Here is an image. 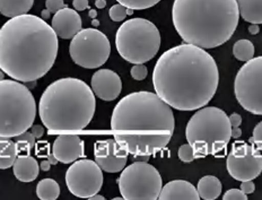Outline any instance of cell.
<instances>
[{"instance_id":"8fae6325","label":"cell","mask_w":262,"mask_h":200,"mask_svg":"<svg viewBox=\"0 0 262 200\" xmlns=\"http://www.w3.org/2000/svg\"><path fill=\"white\" fill-rule=\"evenodd\" d=\"M234 93L245 111L262 116V56L252 58L239 68L234 80Z\"/></svg>"},{"instance_id":"4316f807","label":"cell","mask_w":262,"mask_h":200,"mask_svg":"<svg viewBox=\"0 0 262 200\" xmlns=\"http://www.w3.org/2000/svg\"><path fill=\"white\" fill-rule=\"evenodd\" d=\"M117 2L127 8H131L134 10H143L151 8L160 3L161 0H117Z\"/></svg>"},{"instance_id":"9c48e42d","label":"cell","mask_w":262,"mask_h":200,"mask_svg":"<svg viewBox=\"0 0 262 200\" xmlns=\"http://www.w3.org/2000/svg\"><path fill=\"white\" fill-rule=\"evenodd\" d=\"M118 185L125 200H156L163 188V181L154 166L147 162H135L122 170Z\"/></svg>"},{"instance_id":"5b68a950","label":"cell","mask_w":262,"mask_h":200,"mask_svg":"<svg viewBox=\"0 0 262 200\" xmlns=\"http://www.w3.org/2000/svg\"><path fill=\"white\" fill-rule=\"evenodd\" d=\"M95 94L78 78L58 79L41 95L39 115L50 131H79L89 126L95 113Z\"/></svg>"},{"instance_id":"d590c367","label":"cell","mask_w":262,"mask_h":200,"mask_svg":"<svg viewBox=\"0 0 262 200\" xmlns=\"http://www.w3.org/2000/svg\"><path fill=\"white\" fill-rule=\"evenodd\" d=\"M229 118V122H231V126L232 128H235V127H239L242 123V117L238 115V113H232L231 116L228 117Z\"/></svg>"},{"instance_id":"ba28073f","label":"cell","mask_w":262,"mask_h":200,"mask_svg":"<svg viewBox=\"0 0 262 200\" xmlns=\"http://www.w3.org/2000/svg\"><path fill=\"white\" fill-rule=\"evenodd\" d=\"M116 47L125 61L134 64L145 63L160 50V31L148 19L131 18L117 31Z\"/></svg>"},{"instance_id":"f546056e","label":"cell","mask_w":262,"mask_h":200,"mask_svg":"<svg viewBox=\"0 0 262 200\" xmlns=\"http://www.w3.org/2000/svg\"><path fill=\"white\" fill-rule=\"evenodd\" d=\"M130 74L135 80H144L148 75V69L144 63H138L131 68Z\"/></svg>"},{"instance_id":"7dc6e473","label":"cell","mask_w":262,"mask_h":200,"mask_svg":"<svg viewBox=\"0 0 262 200\" xmlns=\"http://www.w3.org/2000/svg\"><path fill=\"white\" fill-rule=\"evenodd\" d=\"M3 79H5V73L2 69H0V80H3Z\"/></svg>"},{"instance_id":"7c38bea8","label":"cell","mask_w":262,"mask_h":200,"mask_svg":"<svg viewBox=\"0 0 262 200\" xmlns=\"http://www.w3.org/2000/svg\"><path fill=\"white\" fill-rule=\"evenodd\" d=\"M68 190L78 198H87L98 193L103 186V172L96 162L77 160L66 173Z\"/></svg>"},{"instance_id":"8d00e7d4","label":"cell","mask_w":262,"mask_h":200,"mask_svg":"<svg viewBox=\"0 0 262 200\" xmlns=\"http://www.w3.org/2000/svg\"><path fill=\"white\" fill-rule=\"evenodd\" d=\"M31 132L34 135L35 138H41L45 135V128L41 124H34L31 127Z\"/></svg>"},{"instance_id":"f6af8a7d","label":"cell","mask_w":262,"mask_h":200,"mask_svg":"<svg viewBox=\"0 0 262 200\" xmlns=\"http://www.w3.org/2000/svg\"><path fill=\"white\" fill-rule=\"evenodd\" d=\"M89 16L91 18H96V16H97V12L95 9H91L90 10V13H89Z\"/></svg>"},{"instance_id":"30bf717a","label":"cell","mask_w":262,"mask_h":200,"mask_svg":"<svg viewBox=\"0 0 262 200\" xmlns=\"http://www.w3.org/2000/svg\"><path fill=\"white\" fill-rule=\"evenodd\" d=\"M73 61L86 69H95L104 64L111 53L110 41L96 29L80 30L69 46Z\"/></svg>"},{"instance_id":"44dd1931","label":"cell","mask_w":262,"mask_h":200,"mask_svg":"<svg viewBox=\"0 0 262 200\" xmlns=\"http://www.w3.org/2000/svg\"><path fill=\"white\" fill-rule=\"evenodd\" d=\"M196 191L201 199L215 200L222 193V182L214 175L203 176L196 186Z\"/></svg>"},{"instance_id":"e575fe53","label":"cell","mask_w":262,"mask_h":200,"mask_svg":"<svg viewBox=\"0 0 262 200\" xmlns=\"http://www.w3.org/2000/svg\"><path fill=\"white\" fill-rule=\"evenodd\" d=\"M73 6L75 10H78V12H83L86 8H90L89 0H74Z\"/></svg>"},{"instance_id":"ab89813d","label":"cell","mask_w":262,"mask_h":200,"mask_svg":"<svg viewBox=\"0 0 262 200\" xmlns=\"http://www.w3.org/2000/svg\"><path fill=\"white\" fill-rule=\"evenodd\" d=\"M50 166H51V163L49 161H42L41 164H40V169L42 171L45 172H48L49 170H50Z\"/></svg>"},{"instance_id":"7402d4cb","label":"cell","mask_w":262,"mask_h":200,"mask_svg":"<svg viewBox=\"0 0 262 200\" xmlns=\"http://www.w3.org/2000/svg\"><path fill=\"white\" fill-rule=\"evenodd\" d=\"M34 5V0H0V14L13 18L27 14Z\"/></svg>"},{"instance_id":"2e32d148","label":"cell","mask_w":262,"mask_h":200,"mask_svg":"<svg viewBox=\"0 0 262 200\" xmlns=\"http://www.w3.org/2000/svg\"><path fill=\"white\" fill-rule=\"evenodd\" d=\"M52 153L63 164L74 163L84 156V143L78 136L61 135L54 140Z\"/></svg>"},{"instance_id":"484cf974","label":"cell","mask_w":262,"mask_h":200,"mask_svg":"<svg viewBox=\"0 0 262 200\" xmlns=\"http://www.w3.org/2000/svg\"><path fill=\"white\" fill-rule=\"evenodd\" d=\"M16 145H17V150L18 154L19 153H24L29 154L31 152V149L35 147V137L34 135L29 131H25L23 134L16 136Z\"/></svg>"},{"instance_id":"5bb4252c","label":"cell","mask_w":262,"mask_h":200,"mask_svg":"<svg viewBox=\"0 0 262 200\" xmlns=\"http://www.w3.org/2000/svg\"><path fill=\"white\" fill-rule=\"evenodd\" d=\"M128 154L116 139L98 140L94 146L95 162L107 173L121 172L127 164Z\"/></svg>"},{"instance_id":"603a6c76","label":"cell","mask_w":262,"mask_h":200,"mask_svg":"<svg viewBox=\"0 0 262 200\" xmlns=\"http://www.w3.org/2000/svg\"><path fill=\"white\" fill-rule=\"evenodd\" d=\"M18 156L17 145L12 138L0 137V170L12 167Z\"/></svg>"},{"instance_id":"277c9868","label":"cell","mask_w":262,"mask_h":200,"mask_svg":"<svg viewBox=\"0 0 262 200\" xmlns=\"http://www.w3.org/2000/svg\"><path fill=\"white\" fill-rule=\"evenodd\" d=\"M172 19L185 43L214 49L233 36L239 12L236 0H174Z\"/></svg>"},{"instance_id":"60d3db41","label":"cell","mask_w":262,"mask_h":200,"mask_svg":"<svg viewBox=\"0 0 262 200\" xmlns=\"http://www.w3.org/2000/svg\"><path fill=\"white\" fill-rule=\"evenodd\" d=\"M48 161L50 162L51 165H57V164H58V162H59V161L57 160L56 156L53 155V153H50V154L48 155Z\"/></svg>"},{"instance_id":"cb8c5ba5","label":"cell","mask_w":262,"mask_h":200,"mask_svg":"<svg viewBox=\"0 0 262 200\" xmlns=\"http://www.w3.org/2000/svg\"><path fill=\"white\" fill-rule=\"evenodd\" d=\"M36 194L41 200H56L60 196V187L53 179H43L37 183Z\"/></svg>"},{"instance_id":"ee69618b","label":"cell","mask_w":262,"mask_h":200,"mask_svg":"<svg viewBox=\"0 0 262 200\" xmlns=\"http://www.w3.org/2000/svg\"><path fill=\"white\" fill-rule=\"evenodd\" d=\"M90 200H104L105 198L102 196V194H98V193H96V194H94V196H92V197H90L89 198Z\"/></svg>"},{"instance_id":"836d02e7","label":"cell","mask_w":262,"mask_h":200,"mask_svg":"<svg viewBox=\"0 0 262 200\" xmlns=\"http://www.w3.org/2000/svg\"><path fill=\"white\" fill-rule=\"evenodd\" d=\"M241 190L245 193V194H250L253 193L255 190V185L252 180H248V181H242L241 183Z\"/></svg>"},{"instance_id":"b9f144b4","label":"cell","mask_w":262,"mask_h":200,"mask_svg":"<svg viewBox=\"0 0 262 200\" xmlns=\"http://www.w3.org/2000/svg\"><path fill=\"white\" fill-rule=\"evenodd\" d=\"M95 6H96V8H98V9L105 8V6H106V0H96V2H95Z\"/></svg>"},{"instance_id":"6da1fadb","label":"cell","mask_w":262,"mask_h":200,"mask_svg":"<svg viewBox=\"0 0 262 200\" xmlns=\"http://www.w3.org/2000/svg\"><path fill=\"white\" fill-rule=\"evenodd\" d=\"M220 84L217 63L205 49L181 45L158 59L152 72L156 94L179 111H193L212 100Z\"/></svg>"},{"instance_id":"1f68e13d","label":"cell","mask_w":262,"mask_h":200,"mask_svg":"<svg viewBox=\"0 0 262 200\" xmlns=\"http://www.w3.org/2000/svg\"><path fill=\"white\" fill-rule=\"evenodd\" d=\"M249 142L255 145L256 147L262 149V121H260L253 129V136L250 138Z\"/></svg>"},{"instance_id":"52a82bcc","label":"cell","mask_w":262,"mask_h":200,"mask_svg":"<svg viewBox=\"0 0 262 200\" xmlns=\"http://www.w3.org/2000/svg\"><path fill=\"white\" fill-rule=\"evenodd\" d=\"M36 117L35 99L18 80H0V137L13 138L27 131Z\"/></svg>"},{"instance_id":"d6a6232c","label":"cell","mask_w":262,"mask_h":200,"mask_svg":"<svg viewBox=\"0 0 262 200\" xmlns=\"http://www.w3.org/2000/svg\"><path fill=\"white\" fill-rule=\"evenodd\" d=\"M68 7L67 5L63 3V0H47L46 2V8L51 14H56L60 9Z\"/></svg>"},{"instance_id":"d6986e66","label":"cell","mask_w":262,"mask_h":200,"mask_svg":"<svg viewBox=\"0 0 262 200\" xmlns=\"http://www.w3.org/2000/svg\"><path fill=\"white\" fill-rule=\"evenodd\" d=\"M14 175L20 182H32L39 175L40 165L31 155H19L13 165Z\"/></svg>"},{"instance_id":"7a4b0ae2","label":"cell","mask_w":262,"mask_h":200,"mask_svg":"<svg viewBox=\"0 0 262 200\" xmlns=\"http://www.w3.org/2000/svg\"><path fill=\"white\" fill-rule=\"evenodd\" d=\"M58 35L42 17L24 14L0 29V69L18 82H36L56 62Z\"/></svg>"},{"instance_id":"4fadbf2b","label":"cell","mask_w":262,"mask_h":200,"mask_svg":"<svg viewBox=\"0 0 262 200\" xmlns=\"http://www.w3.org/2000/svg\"><path fill=\"white\" fill-rule=\"evenodd\" d=\"M226 167L233 179L241 182L254 180L262 172V149L251 143H234L227 156Z\"/></svg>"},{"instance_id":"ffe728a7","label":"cell","mask_w":262,"mask_h":200,"mask_svg":"<svg viewBox=\"0 0 262 200\" xmlns=\"http://www.w3.org/2000/svg\"><path fill=\"white\" fill-rule=\"evenodd\" d=\"M239 16L251 24H262V0H236Z\"/></svg>"},{"instance_id":"74e56055","label":"cell","mask_w":262,"mask_h":200,"mask_svg":"<svg viewBox=\"0 0 262 200\" xmlns=\"http://www.w3.org/2000/svg\"><path fill=\"white\" fill-rule=\"evenodd\" d=\"M249 32H250V34H252V35L258 34L259 32H260L259 24H251V25L249 26Z\"/></svg>"},{"instance_id":"8992f818","label":"cell","mask_w":262,"mask_h":200,"mask_svg":"<svg viewBox=\"0 0 262 200\" xmlns=\"http://www.w3.org/2000/svg\"><path fill=\"white\" fill-rule=\"evenodd\" d=\"M185 137L192 146L195 159L216 155L225 149L232 138L229 118L216 106L199 109L187 124Z\"/></svg>"},{"instance_id":"ac0fdd59","label":"cell","mask_w":262,"mask_h":200,"mask_svg":"<svg viewBox=\"0 0 262 200\" xmlns=\"http://www.w3.org/2000/svg\"><path fill=\"white\" fill-rule=\"evenodd\" d=\"M158 199L161 200H199L196 188L184 180H174L162 188Z\"/></svg>"},{"instance_id":"83f0119b","label":"cell","mask_w":262,"mask_h":200,"mask_svg":"<svg viewBox=\"0 0 262 200\" xmlns=\"http://www.w3.org/2000/svg\"><path fill=\"white\" fill-rule=\"evenodd\" d=\"M178 155H179V159L182 162H184V163H191V162H193L195 160L193 148L189 143L182 145L181 147L179 148Z\"/></svg>"},{"instance_id":"f35d334b","label":"cell","mask_w":262,"mask_h":200,"mask_svg":"<svg viewBox=\"0 0 262 200\" xmlns=\"http://www.w3.org/2000/svg\"><path fill=\"white\" fill-rule=\"evenodd\" d=\"M242 136V130L239 129V127H235V128H232V138H239Z\"/></svg>"},{"instance_id":"bcb514c9","label":"cell","mask_w":262,"mask_h":200,"mask_svg":"<svg viewBox=\"0 0 262 200\" xmlns=\"http://www.w3.org/2000/svg\"><path fill=\"white\" fill-rule=\"evenodd\" d=\"M92 25L94 26V28H97V26L100 25V21H98L96 18H93V20H92Z\"/></svg>"},{"instance_id":"c3c4849f","label":"cell","mask_w":262,"mask_h":200,"mask_svg":"<svg viewBox=\"0 0 262 200\" xmlns=\"http://www.w3.org/2000/svg\"><path fill=\"white\" fill-rule=\"evenodd\" d=\"M133 14H134V9L127 8V15H133Z\"/></svg>"},{"instance_id":"3957f363","label":"cell","mask_w":262,"mask_h":200,"mask_svg":"<svg viewBox=\"0 0 262 200\" xmlns=\"http://www.w3.org/2000/svg\"><path fill=\"white\" fill-rule=\"evenodd\" d=\"M176 119L156 93L135 92L119 101L111 118L114 139L134 156H151L171 142Z\"/></svg>"},{"instance_id":"7bdbcfd3","label":"cell","mask_w":262,"mask_h":200,"mask_svg":"<svg viewBox=\"0 0 262 200\" xmlns=\"http://www.w3.org/2000/svg\"><path fill=\"white\" fill-rule=\"evenodd\" d=\"M50 15H51V13L49 12L48 9H45V10H42V13H41V16H42V18L43 19H48L49 17H50Z\"/></svg>"},{"instance_id":"4dcf8cb0","label":"cell","mask_w":262,"mask_h":200,"mask_svg":"<svg viewBox=\"0 0 262 200\" xmlns=\"http://www.w3.org/2000/svg\"><path fill=\"white\" fill-rule=\"evenodd\" d=\"M224 200H248V194H245L241 189H229L224 193Z\"/></svg>"},{"instance_id":"d4e9b609","label":"cell","mask_w":262,"mask_h":200,"mask_svg":"<svg viewBox=\"0 0 262 200\" xmlns=\"http://www.w3.org/2000/svg\"><path fill=\"white\" fill-rule=\"evenodd\" d=\"M255 49L253 43L249 40H238L233 46V55L237 60L247 62L254 58Z\"/></svg>"},{"instance_id":"f1b7e54d","label":"cell","mask_w":262,"mask_h":200,"mask_svg":"<svg viewBox=\"0 0 262 200\" xmlns=\"http://www.w3.org/2000/svg\"><path fill=\"white\" fill-rule=\"evenodd\" d=\"M108 15H110V18L113 21H122L127 17V7H124L121 4L113 5L110 8Z\"/></svg>"},{"instance_id":"e0dca14e","label":"cell","mask_w":262,"mask_h":200,"mask_svg":"<svg viewBox=\"0 0 262 200\" xmlns=\"http://www.w3.org/2000/svg\"><path fill=\"white\" fill-rule=\"evenodd\" d=\"M81 18L77 10L68 7L60 9L52 17L51 26L58 37L70 40L81 30Z\"/></svg>"},{"instance_id":"9a60e30c","label":"cell","mask_w":262,"mask_h":200,"mask_svg":"<svg viewBox=\"0 0 262 200\" xmlns=\"http://www.w3.org/2000/svg\"><path fill=\"white\" fill-rule=\"evenodd\" d=\"M92 91L103 101L111 102L122 91V82L117 73L110 69H100L92 77Z\"/></svg>"}]
</instances>
